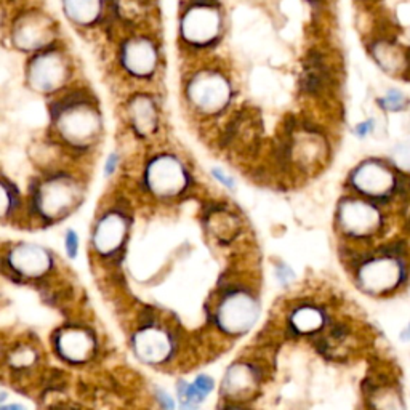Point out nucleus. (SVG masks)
Returning a JSON list of instances; mask_svg holds the SVG:
<instances>
[{
    "instance_id": "19",
    "label": "nucleus",
    "mask_w": 410,
    "mask_h": 410,
    "mask_svg": "<svg viewBox=\"0 0 410 410\" xmlns=\"http://www.w3.org/2000/svg\"><path fill=\"white\" fill-rule=\"evenodd\" d=\"M253 377L250 370L244 365H237L233 370H229L228 380H226V388L229 389V394H242L247 393L248 389H252Z\"/></svg>"
},
{
    "instance_id": "26",
    "label": "nucleus",
    "mask_w": 410,
    "mask_h": 410,
    "mask_svg": "<svg viewBox=\"0 0 410 410\" xmlns=\"http://www.w3.org/2000/svg\"><path fill=\"white\" fill-rule=\"evenodd\" d=\"M213 175L215 177H217L219 182H222L223 184H226L228 188H233V184H234V182H233V178L231 177H226V175H224V172H222V170H213Z\"/></svg>"
},
{
    "instance_id": "31",
    "label": "nucleus",
    "mask_w": 410,
    "mask_h": 410,
    "mask_svg": "<svg viewBox=\"0 0 410 410\" xmlns=\"http://www.w3.org/2000/svg\"><path fill=\"white\" fill-rule=\"evenodd\" d=\"M182 410H197V409H196V406H194L193 402H184Z\"/></svg>"
},
{
    "instance_id": "28",
    "label": "nucleus",
    "mask_w": 410,
    "mask_h": 410,
    "mask_svg": "<svg viewBox=\"0 0 410 410\" xmlns=\"http://www.w3.org/2000/svg\"><path fill=\"white\" fill-rule=\"evenodd\" d=\"M116 164H117V158L116 155H111L109 159H107V164H106V172H107V175H109L112 170L116 169Z\"/></svg>"
},
{
    "instance_id": "30",
    "label": "nucleus",
    "mask_w": 410,
    "mask_h": 410,
    "mask_svg": "<svg viewBox=\"0 0 410 410\" xmlns=\"http://www.w3.org/2000/svg\"><path fill=\"white\" fill-rule=\"evenodd\" d=\"M2 410H26L23 406H19V404H12V406H5L2 407Z\"/></svg>"
},
{
    "instance_id": "8",
    "label": "nucleus",
    "mask_w": 410,
    "mask_h": 410,
    "mask_svg": "<svg viewBox=\"0 0 410 410\" xmlns=\"http://www.w3.org/2000/svg\"><path fill=\"white\" fill-rule=\"evenodd\" d=\"M66 79V65L56 53L42 55L29 67V84L41 91H52L63 85Z\"/></svg>"
},
{
    "instance_id": "22",
    "label": "nucleus",
    "mask_w": 410,
    "mask_h": 410,
    "mask_svg": "<svg viewBox=\"0 0 410 410\" xmlns=\"http://www.w3.org/2000/svg\"><path fill=\"white\" fill-rule=\"evenodd\" d=\"M380 102H382V105L385 107H387V109L398 111V109H401V107L404 106V102H406V100H404V96L401 94H399V91L391 90Z\"/></svg>"
},
{
    "instance_id": "23",
    "label": "nucleus",
    "mask_w": 410,
    "mask_h": 410,
    "mask_svg": "<svg viewBox=\"0 0 410 410\" xmlns=\"http://www.w3.org/2000/svg\"><path fill=\"white\" fill-rule=\"evenodd\" d=\"M194 385H196V387L201 389L204 394H208L213 389V380L207 377V375H201V377H197Z\"/></svg>"
},
{
    "instance_id": "14",
    "label": "nucleus",
    "mask_w": 410,
    "mask_h": 410,
    "mask_svg": "<svg viewBox=\"0 0 410 410\" xmlns=\"http://www.w3.org/2000/svg\"><path fill=\"white\" fill-rule=\"evenodd\" d=\"M125 222L116 213L106 215L95 231V247L100 253H112L120 247L125 237Z\"/></svg>"
},
{
    "instance_id": "3",
    "label": "nucleus",
    "mask_w": 410,
    "mask_h": 410,
    "mask_svg": "<svg viewBox=\"0 0 410 410\" xmlns=\"http://www.w3.org/2000/svg\"><path fill=\"white\" fill-rule=\"evenodd\" d=\"M148 186L155 196L170 197L177 196L186 188L188 177L183 165L170 155H160L153 160L146 173Z\"/></svg>"
},
{
    "instance_id": "4",
    "label": "nucleus",
    "mask_w": 410,
    "mask_h": 410,
    "mask_svg": "<svg viewBox=\"0 0 410 410\" xmlns=\"http://www.w3.org/2000/svg\"><path fill=\"white\" fill-rule=\"evenodd\" d=\"M58 129L72 144H85L98 133V114L87 105L69 106L61 111Z\"/></svg>"
},
{
    "instance_id": "13",
    "label": "nucleus",
    "mask_w": 410,
    "mask_h": 410,
    "mask_svg": "<svg viewBox=\"0 0 410 410\" xmlns=\"http://www.w3.org/2000/svg\"><path fill=\"white\" fill-rule=\"evenodd\" d=\"M124 66L135 76H149L154 71L158 55L153 43L146 39H133L124 47Z\"/></svg>"
},
{
    "instance_id": "5",
    "label": "nucleus",
    "mask_w": 410,
    "mask_h": 410,
    "mask_svg": "<svg viewBox=\"0 0 410 410\" xmlns=\"http://www.w3.org/2000/svg\"><path fill=\"white\" fill-rule=\"evenodd\" d=\"M258 306L252 296L234 294L218 308V324L231 335H241L252 327L257 319Z\"/></svg>"
},
{
    "instance_id": "10",
    "label": "nucleus",
    "mask_w": 410,
    "mask_h": 410,
    "mask_svg": "<svg viewBox=\"0 0 410 410\" xmlns=\"http://www.w3.org/2000/svg\"><path fill=\"white\" fill-rule=\"evenodd\" d=\"M52 23L39 14H29V17L19 19L13 29L14 45L24 48V50L43 47L52 41Z\"/></svg>"
},
{
    "instance_id": "7",
    "label": "nucleus",
    "mask_w": 410,
    "mask_h": 410,
    "mask_svg": "<svg viewBox=\"0 0 410 410\" xmlns=\"http://www.w3.org/2000/svg\"><path fill=\"white\" fill-rule=\"evenodd\" d=\"M340 223L348 234L363 237L380 226V215L363 201H345L340 207Z\"/></svg>"
},
{
    "instance_id": "1",
    "label": "nucleus",
    "mask_w": 410,
    "mask_h": 410,
    "mask_svg": "<svg viewBox=\"0 0 410 410\" xmlns=\"http://www.w3.org/2000/svg\"><path fill=\"white\" fill-rule=\"evenodd\" d=\"M404 279L402 263L385 255L377 260L367 261L359 270V284L367 294L385 295L399 287Z\"/></svg>"
},
{
    "instance_id": "15",
    "label": "nucleus",
    "mask_w": 410,
    "mask_h": 410,
    "mask_svg": "<svg viewBox=\"0 0 410 410\" xmlns=\"http://www.w3.org/2000/svg\"><path fill=\"white\" fill-rule=\"evenodd\" d=\"M135 348L140 358L149 363H160L170 353L169 336L160 330L148 329L136 335Z\"/></svg>"
},
{
    "instance_id": "24",
    "label": "nucleus",
    "mask_w": 410,
    "mask_h": 410,
    "mask_svg": "<svg viewBox=\"0 0 410 410\" xmlns=\"http://www.w3.org/2000/svg\"><path fill=\"white\" fill-rule=\"evenodd\" d=\"M77 246H79V241H77L76 233L67 231V234H66V248H67V253H69L71 257H74L77 253Z\"/></svg>"
},
{
    "instance_id": "17",
    "label": "nucleus",
    "mask_w": 410,
    "mask_h": 410,
    "mask_svg": "<svg viewBox=\"0 0 410 410\" xmlns=\"http://www.w3.org/2000/svg\"><path fill=\"white\" fill-rule=\"evenodd\" d=\"M131 124L140 133L148 135L155 127V111L153 101L146 96H138L130 102Z\"/></svg>"
},
{
    "instance_id": "25",
    "label": "nucleus",
    "mask_w": 410,
    "mask_h": 410,
    "mask_svg": "<svg viewBox=\"0 0 410 410\" xmlns=\"http://www.w3.org/2000/svg\"><path fill=\"white\" fill-rule=\"evenodd\" d=\"M158 394H159V401H160V404H162L164 410H173L175 409V404H173L172 398H170L169 394H165L162 391H159Z\"/></svg>"
},
{
    "instance_id": "9",
    "label": "nucleus",
    "mask_w": 410,
    "mask_h": 410,
    "mask_svg": "<svg viewBox=\"0 0 410 410\" xmlns=\"http://www.w3.org/2000/svg\"><path fill=\"white\" fill-rule=\"evenodd\" d=\"M183 36L193 43H207L218 36L219 14L215 8L194 7L182 24Z\"/></svg>"
},
{
    "instance_id": "20",
    "label": "nucleus",
    "mask_w": 410,
    "mask_h": 410,
    "mask_svg": "<svg viewBox=\"0 0 410 410\" xmlns=\"http://www.w3.org/2000/svg\"><path fill=\"white\" fill-rule=\"evenodd\" d=\"M292 322L300 332H314L322 325V312L316 308H300L295 311Z\"/></svg>"
},
{
    "instance_id": "27",
    "label": "nucleus",
    "mask_w": 410,
    "mask_h": 410,
    "mask_svg": "<svg viewBox=\"0 0 410 410\" xmlns=\"http://www.w3.org/2000/svg\"><path fill=\"white\" fill-rule=\"evenodd\" d=\"M277 276H279V279L282 282H287V277H289V279H292V277H294V272H292L289 270V268H281L279 272H277Z\"/></svg>"
},
{
    "instance_id": "21",
    "label": "nucleus",
    "mask_w": 410,
    "mask_h": 410,
    "mask_svg": "<svg viewBox=\"0 0 410 410\" xmlns=\"http://www.w3.org/2000/svg\"><path fill=\"white\" fill-rule=\"evenodd\" d=\"M36 360V351L29 348V346H19L13 351L12 354V365L14 367H28Z\"/></svg>"
},
{
    "instance_id": "6",
    "label": "nucleus",
    "mask_w": 410,
    "mask_h": 410,
    "mask_svg": "<svg viewBox=\"0 0 410 410\" xmlns=\"http://www.w3.org/2000/svg\"><path fill=\"white\" fill-rule=\"evenodd\" d=\"M77 196V188L71 180L56 177L39 189L37 207L45 217L56 218L74 205Z\"/></svg>"
},
{
    "instance_id": "32",
    "label": "nucleus",
    "mask_w": 410,
    "mask_h": 410,
    "mask_svg": "<svg viewBox=\"0 0 410 410\" xmlns=\"http://www.w3.org/2000/svg\"><path fill=\"white\" fill-rule=\"evenodd\" d=\"M409 332H410V329H409Z\"/></svg>"
},
{
    "instance_id": "16",
    "label": "nucleus",
    "mask_w": 410,
    "mask_h": 410,
    "mask_svg": "<svg viewBox=\"0 0 410 410\" xmlns=\"http://www.w3.org/2000/svg\"><path fill=\"white\" fill-rule=\"evenodd\" d=\"M58 349L69 360H85L90 356L91 340L84 332H66L58 340Z\"/></svg>"
},
{
    "instance_id": "29",
    "label": "nucleus",
    "mask_w": 410,
    "mask_h": 410,
    "mask_svg": "<svg viewBox=\"0 0 410 410\" xmlns=\"http://www.w3.org/2000/svg\"><path fill=\"white\" fill-rule=\"evenodd\" d=\"M370 127H372V124H370V122H365V124H363V125H359V127H358V133H359L360 136H364V135L367 133V131L370 130Z\"/></svg>"
},
{
    "instance_id": "18",
    "label": "nucleus",
    "mask_w": 410,
    "mask_h": 410,
    "mask_svg": "<svg viewBox=\"0 0 410 410\" xmlns=\"http://www.w3.org/2000/svg\"><path fill=\"white\" fill-rule=\"evenodd\" d=\"M65 10L72 21L89 24L98 18L101 0H63Z\"/></svg>"
},
{
    "instance_id": "2",
    "label": "nucleus",
    "mask_w": 410,
    "mask_h": 410,
    "mask_svg": "<svg viewBox=\"0 0 410 410\" xmlns=\"http://www.w3.org/2000/svg\"><path fill=\"white\" fill-rule=\"evenodd\" d=\"M193 105L204 112H217L226 106L231 89L218 72H199L188 89Z\"/></svg>"
},
{
    "instance_id": "12",
    "label": "nucleus",
    "mask_w": 410,
    "mask_h": 410,
    "mask_svg": "<svg viewBox=\"0 0 410 410\" xmlns=\"http://www.w3.org/2000/svg\"><path fill=\"white\" fill-rule=\"evenodd\" d=\"M10 265L23 276L36 277L48 271L52 260L43 248L32 244H23V246L14 247L10 253Z\"/></svg>"
},
{
    "instance_id": "11",
    "label": "nucleus",
    "mask_w": 410,
    "mask_h": 410,
    "mask_svg": "<svg viewBox=\"0 0 410 410\" xmlns=\"http://www.w3.org/2000/svg\"><path fill=\"white\" fill-rule=\"evenodd\" d=\"M354 186L369 196H383L394 186V178L389 170L378 162H365L353 175Z\"/></svg>"
}]
</instances>
